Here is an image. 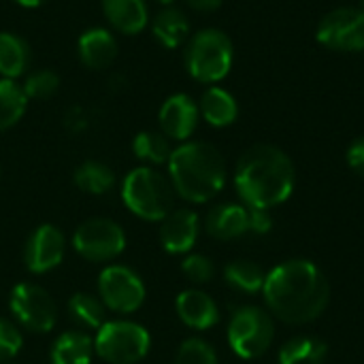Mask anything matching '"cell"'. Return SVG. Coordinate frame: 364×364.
Segmentation results:
<instances>
[{
	"label": "cell",
	"mask_w": 364,
	"mask_h": 364,
	"mask_svg": "<svg viewBox=\"0 0 364 364\" xmlns=\"http://www.w3.org/2000/svg\"><path fill=\"white\" fill-rule=\"evenodd\" d=\"M275 339L273 316L254 305L239 307L228 324V343L239 358H260Z\"/></svg>",
	"instance_id": "cell-7"
},
{
	"label": "cell",
	"mask_w": 364,
	"mask_h": 364,
	"mask_svg": "<svg viewBox=\"0 0 364 364\" xmlns=\"http://www.w3.org/2000/svg\"><path fill=\"white\" fill-rule=\"evenodd\" d=\"M30 66V47L28 43L13 34L0 32V75L2 79H17Z\"/></svg>",
	"instance_id": "cell-23"
},
{
	"label": "cell",
	"mask_w": 364,
	"mask_h": 364,
	"mask_svg": "<svg viewBox=\"0 0 364 364\" xmlns=\"http://www.w3.org/2000/svg\"><path fill=\"white\" fill-rule=\"evenodd\" d=\"M23 346L21 333L17 331V326L4 318H0V363H9L13 360L19 350Z\"/></svg>",
	"instance_id": "cell-32"
},
{
	"label": "cell",
	"mask_w": 364,
	"mask_h": 364,
	"mask_svg": "<svg viewBox=\"0 0 364 364\" xmlns=\"http://www.w3.org/2000/svg\"><path fill=\"white\" fill-rule=\"evenodd\" d=\"M156 41L166 49L181 47L190 36V21L186 13L177 6H164L151 23Z\"/></svg>",
	"instance_id": "cell-21"
},
{
	"label": "cell",
	"mask_w": 364,
	"mask_h": 364,
	"mask_svg": "<svg viewBox=\"0 0 364 364\" xmlns=\"http://www.w3.org/2000/svg\"><path fill=\"white\" fill-rule=\"evenodd\" d=\"M107 21L122 34H139L149 23L145 0H102Z\"/></svg>",
	"instance_id": "cell-18"
},
{
	"label": "cell",
	"mask_w": 364,
	"mask_h": 364,
	"mask_svg": "<svg viewBox=\"0 0 364 364\" xmlns=\"http://www.w3.org/2000/svg\"><path fill=\"white\" fill-rule=\"evenodd\" d=\"M264 277L267 273L262 271V267L252 260H232L224 267V279L237 292H245V294L262 292Z\"/></svg>",
	"instance_id": "cell-26"
},
{
	"label": "cell",
	"mask_w": 364,
	"mask_h": 364,
	"mask_svg": "<svg viewBox=\"0 0 364 364\" xmlns=\"http://www.w3.org/2000/svg\"><path fill=\"white\" fill-rule=\"evenodd\" d=\"M156 2H160V4H166V6H171V4H173L175 0H156Z\"/></svg>",
	"instance_id": "cell-37"
},
{
	"label": "cell",
	"mask_w": 364,
	"mask_h": 364,
	"mask_svg": "<svg viewBox=\"0 0 364 364\" xmlns=\"http://www.w3.org/2000/svg\"><path fill=\"white\" fill-rule=\"evenodd\" d=\"M166 164L175 194L188 203H207L226 186V160L211 143H181Z\"/></svg>",
	"instance_id": "cell-3"
},
{
	"label": "cell",
	"mask_w": 364,
	"mask_h": 364,
	"mask_svg": "<svg viewBox=\"0 0 364 364\" xmlns=\"http://www.w3.org/2000/svg\"><path fill=\"white\" fill-rule=\"evenodd\" d=\"M158 119L168 141H188L200 119L198 102L188 94H173L162 102Z\"/></svg>",
	"instance_id": "cell-13"
},
{
	"label": "cell",
	"mask_w": 364,
	"mask_h": 364,
	"mask_svg": "<svg viewBox=\"0 0 364 364\" xmlns=\"http://www.w3.org/2000/svg\"><path fill=\"white\" fill-rule=\"evenodd\" d=\"M358 9H360V13L364 15V0H358Z\"/></svg>",
	"instance_id": "cell-38"
},
{
	"label": "cell",
	"mask_w": 364,
	"mask_h": 364,
	"mask_svg": "<svg viewBox=\"0 0 364 364\" xmlns=\"http://www.w3.org/2000/svg\"><path fill=\"white\" fill-rule=\"evenodd\" d=\"M94 356V339L81 331L62 333L49 350L51 364H92Z\"/></svg>",
	"instance_id": "cell-20"
},
{
	"label": "cell",
	"mask_w": 364,
	"mask_h": 364,
	"mask_svg": "<svg viewBox=\"0 0 364 364\" xmlns=\"http://www.w3.org/2000/svg\"><path fill=\"white\" fill-rule=\"evenodd\" d=\"M200 232V220L198 213L192 209H173L162 222H160V243L164 252L168 254H188Z\"/></svg>",
	"instance_id": "cell-14"
},
{
	"label": "cell",
	"mask_w": 364,
	"mask_h": 364,
	"mask_svg": "<svg viewBox=\"0 0 364 364\" xmlns=\"http://www.w3.org/2000/svg\"><path fill=\"white\" fill-rule=\"evenodd\" d=\"M181 273L192 284H209L215 275V264L211 258H207L203 254H188L181 260Z\"/></svg>",
	"instance_id": "cell-31"
},
{
	"label": "cell",
	"mask_w": 364,
	"mask_h": 364,
	"mask_svg": "<svg viewBox=\"0 0 364 364\" xmlns=\"http://www.w3.org/2000/svg\"><path fill=\"white\" fill-rule=\"evenodd\" d=\"M198 111H200V117L209 126H213V128H226V126L235 124V119L239 115V105H237L235 96L228 90L218 87V85H211L200 96Z\"/></svg>",
	"instance_id": "cell-19"
},
{
	"label": "cell",
	"mask_w": 364,
	"mask_h": 364,
	"mask_svg": "<svg viewBox=\"0 0 364 364\" xmlns=\"http://www.w3.org/2000/svg\"><path fill=\"white\" fill-rule=\"evenodd\" d=\"M21 87H23L28 100L30 98H49V96H53L58 92L60 79L51 70H36L26 79V83Z\"/></svg>",
	"instance_id": "cell-30"
},
{
	"label": "cell",
	"mask_w": 364,
	"mask_h": 364,
	"mask_svg": "<svg viewBox=\"0 0 364 364\" xmlns=\"http://www.w3.org/2000/svg\"><path fill=\"white\" fill-rule=\"evenodd\" d=\"M122 200L130 213L145 222H162L175 205V188L154 166L132 168L122 183Z\"/></svg>",
	"instance_id": "cell-4"
},
{
	"label": "cell",
	"mask_w": 364,
	"mask_h": 364,
	"mask_svg": "<svg viewBox=\"0 0 364 364\" xmlns=\"http://www.w3.org/2000/svg\"><path fill=\"white\" fill-rule=\"evenodd\" d=\"M235 60L232 41L218 28H205L190 36L186 45V68L200 83L222 81Z\"/></svg>",
	"instance_id": "cell-5"
},
{
	"label": "cell",
	"mask_w": 364,
	"mask_h": 364,
	"mask_svg": "<svg viewBox=\"0 0 364 364\" xmlns=\"http://www.w3.org/2000/svg\"><path fill=\"white\" fill-rule=\"evenodd\" d=\"M151 348V337L143 324L132 320H107L94 337V354L107 364L141 363Z\"/></svg>",
	"instance_id": "cell-6"
},
{
	"label": "cell",
	"mask_w": 364,
	"mask_h": 364,
	"mask_svg": "<svg viewBox=\"0 0 364 364\" xmlns=\"http://www.w3.org/2000/svg\"><path fill=\"white\" fill-rule=\"evenodd\" d=\"M346 160H348L350 168L364 179V136H358L356 141H352V145L348 147Z\"/></svg>",
	"instance_id": "cell-34"
},
{
	"label": "cell",
	"mask_w": 364,
	"mask_h": 364,
	"mask_svg": "<svg viewBox=\"0 0 364 364\" xmlns=\"http://www.w3.org/2000/svg\"><path fill=\"white\" fill-rule=\"evenodd\" d=\"M173 364H218V352L209 341L190 337L179 346Z\"/></svg>",
	"instance_id": "cell-29"
},
{
	"label": "cell",
	"mask_w": 364,
	"mask_h": 364,
	"mask_svg": "<svg viewBox=\"0 0 364 364\" xmlns=\"http://www.w3.org/2000/svg\"><path fill=\"white\" fill-rule=\"evenodd\" d=\"M75 186L92 196H100L113 190L115 186V173L98 160H85L75 171Z\"/></svg>",
	"instance_id": "cell-24"
},
{
	"label": "cell",
	"mask_w": 364,
	"mask_h": 364,
	"mask_svg": "<svg viewBox=\"0 0 364 364\" xmlns=\"http://www.w3.org/2000/svg\"><path fill=\"white\" fill-rule=\"evenodd\" d=\"M13 2H17V4H21V6H26V9H34V6L43 4L45 0H13Z\"/></svg>",
	"instance_id": "cell-36"
},
{
	"label": "cell",
	"mask_w": 364,
	"mask_h": 364,
	"mask_svg": "<svg viewBox=\"0 0 364 364\" xmlns=\"http://www.w3.org/2000/svg\"><path fill=\"white\" fill-rule=\"evenodd\" d=\"M328 356V346L320 337L301 335L286 341L277 354L279 364H324Z\"/></svg>",
	"instance_id": "cell-22"
},
{
	"label": "cell",
	"mask_w": 364,
	"mask_h": 364,
	"mask_svg": "<svg viewBox=\"0 0 364 364\" xmlns=\"http://www.w3.org/2000/svg\"><path fill=\"white\" fill-rule=\"evenodd\" d=\"M68 316L70 320L87 331H98L107 320V307L102 305V301L96 294L90 292H77L70 296L68 301Z\"/></svg>",
	"instance_id": "cell-25"
},
{
	"label": "cell",
	"mask_w": 364,
	"mask_h": 364,
	"mask_svg": "<svg viewBox=\"0 0 364 364\" xmlns=\"http://www.w3.org/2000/svg\"><path fill=\"white\" fill-rule=\"evenodd\" d=\"M190 9L200 11V13H211L222 6V0H186Z\"/></svg>",
	"instance_id": "cell-35"
},
{
	"label": "cell",
	"mask_w": 364,
	"mask_h": 364,
	"mask_svg": "<svg viewBox=\"0 0 364 364\" xmlns=\"http://www.w3.org/2000/svg\"><path fill=\"white\" fill-rule=\"evenodd\" d=\"M207 235L218 241H232L250 232L247 224V207L237 203H222L215 205L205 218Z\"/></svg>",
	"instance_id": "cell-16"
},
{
	"label": "cell",
	"mask_w": 364,
	"mask_h": 364,
	"mask_svg": "<svg viewBox=\"0 0 364 364\" xmlns=\"http://www.w3.org/2000/svg\"><path fill=\"white\" fill-rule=\"evenodd\" d=\"M66 254V237L53 224L36 226L23 245V264L32 275H45L58 269Z\"/></svg>",
	"instance_id": "cell-12"
},
{
	"label": "cell",
	"mask_w": 364,
	"mask_h": 364,
	"mask_svg": "<svg viewBox=\"0 0 364 364\" xmlns=\"http://www.w3.org/2000/svg\"><path fill=\"white\" fill-rule=\"evenodd\" d=\"M247 224L250 230L256 235H269L273 228V215L269 209H258V207H247Z\"/></svg>",
	"instance_id": "cell-33"
},
{
	"label": "cell",
	"mask_w": 364,
	"mask_h": 364,
	"mask_svg": "<svg viewBox=\"0 0 364 364\" xmlns=\"http://www.w3.org/2000/svg\"><path fill=\"white\" fill-rule=\"evenodd\" d=\"M296 171L290 156L277 145L250 147L237 162L235 188L245 207L273 209L294 192Z\"/></svg>",
	"instance_id": "cell-2"
},
{
	"label": "cell",
	"mask_w": 364,
	"mask_h": 364,
	"mask_svg": "<svg viewBox=\"0 0 364 364\" xmlns=\"http://www.w3.org/2000/svg\"><path fill=\"white\" fill-rule=\"evenodd\" d=\"M316 38L333 51H363L364 49V15L358 6H337L328 11L318 28Z\"/></svg>",
	"instance_id": "cell-11"
},
{
	"label": "cell",
	"mask_w": 364,
	"mask_h": 364,
	"mask_svg": "<svg viewBox=\"0 0 364 364\" xmlns=\"http://www.w3.org/2000/svg\"><path fill=\"white\" fill-rule=\"evenodd\" d=\"M2 364H15V363H11V360H9V363H2Z\"/></svg>",
	"instance_id": "cell-39"
},
{
	"label": "cell",
	"mask_w": 364,
	"mask_h": 364,
	"mask_svg": "<svg viewBox=\"0 0 364 364\" xmlns=\"http://www.w3.org/2000/svg\"><path fill=\"white\" fill-rule=\"evenodd\" d=\"M132 151L139 160L147 162V164H164L168 162L173 149H171V141L162 134V132H151V130H143L134 136L132 141Z\"/></svg>",
	"instance_id": "cell-28"
},
{
	"label": "cell",
	"mask_w": 364,
	"mask_h": 364,
	"mask_svg": "<svg viewBox=\"0 0 364 364\" xmlns=\"http://www.w3.org/2000/svg\"><path fill=\"white\" fill-rule=\"evenodd\" d=\"M79 58L92 70L109 68L117 58V41L105 28H90L79 38Z\"/></svg>",
	"instance_id": "cell-17"
},
{
	"label": "cell",
	"mask_w": 364,
	"mask_h": 364,
	"mask_svg": "<svg viewBox=\"0 0 364 364\" xmlns=\"http://www.w3.org/2000/svg\"><path fill=\"white\" fill-rule=\"evenodd\" d=\"M147 288L136 271L124 264H109L98 275V299L109 311L134 314L145 303Z\"/></svg>",
	"instance_id": "cell-9"
},
{
	"label": "cell",
	"mask_w": 364,
	"mask_h": 364,
	"mask_svg": "<svg viewBox=\"0 0 364 364\" xmlns=\"http://www.w3.org/2000/svg\"><path fill=\"white\" fill-rule=\"evenodd\" d=\"M9 309L17 324L30 333L45 335L53 331L58 320V307L51 294L38 284H17L9 294Z\"/></svg>",
	"instance_id": "cell-10"
},
{
	"label": "cell",
	"mask_w": 364,
	"mask_h": 364,
	"mask_svg": "<svg viewBox=\"0 0 364 364\" xmlns=\"http://www.w3.org/2000/svg\"><path fill=\"white\" fill-rule=\"evenodd\" d=\"M175 309L179 320L194 331H209L220 322L218 303L203 290H183L175 299Z\"/></svg>",
	"instance_id": "cell-15"
},
{
	"label": "cell",
	"mask_w": 364,
	"mask_h": 364,
	"mask_svg": "<svg viewBox=\"0 0 364 364\" xmlns=\"http://www.w3.org/2000/svg\"><path fill=\"white\" fill-rule=\"evenodd\" d=\"M73 247L87 262H111L126 250V232L109 218H92L73 232Z\"/></svg>",
	"instance_id": "cell-8"
},
{
	"label": "cell",
	"mask_w": 364,
	"mask_h": 364,
	"mask_svg": "<svg viewBox=\"0 0 364 364\" xmlns=\"http://www.w3.org/2000/svg\"><path fill=\"white\" fill-rule=\"evenodd\" d=\"M267 311L284 324L303 326L318 320L331 303V284L322 269L305 258L277 264L262 286Z\"/></svg>",
	"instance_id": "cell-1"
},
{
	"label": "cell",
	"mask_w": 364,
	"mask_h": 364,
	"mask_svg": "<svg viewBox=\"0 0 364 364\" xmlns=\"http://www.w3.org/2000/svg\"><path fill=\"white\" fill-rule=\"evenodd\" d=\"M28 96L13 79H0V132L13 128L26 113Z\"/></svg>",
	"instance_id": "cell-27"
}]
</instances>
